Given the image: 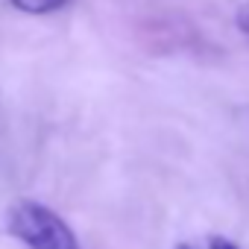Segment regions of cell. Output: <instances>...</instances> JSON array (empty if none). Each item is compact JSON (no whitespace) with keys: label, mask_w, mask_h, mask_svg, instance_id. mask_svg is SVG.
I'll use <instances>...</instances> for the list:
<instances>
[{"label":"cell","mask_w":249,"mask_h":249,"mask_svg":"<svg viewBox=\"0 0 249 249\" xmlns=\"http://www.w3.org/2000/svg\"><path fill=\"white\" fill-rule=\"evenodd\" d=\"M6 226L27 249H82L71 226L41 202H15Z\"/></svg>","instance_id":"obj_1"},{"label":"cell","mask_w":249,"mask_h":249,"mask_svg":"<svg viewBox=\"0 0 249 249\" xmlns=\"http://www.w3.org/2000/svg\"><path fill=\"white\" fill-rule=\"evenodd\" d=\"M12 6L27 15H47L65 6V0H12Z\"/></svg>","instance_id":"obj_2"},{"label":"cell","mask_w":249,"mask_h":249,"mask_svg":"<svg viewBox=\"0 0 249 249\" xmlns=\"http://www.w3.org/2000/svg\"><path fill=\"white\" fill-rule=\"evenodd\" d=\"M234 21H237V27H240V30L249 36V0L237 6V15H234Z\"/></svg>","instance_id":"obj_3"},{"label":"cell","mask_w":249,"mask_h":249,"mask_svg":"<svg viewBox=\"0 0 249 249\" xmlns=\"http://www.w3.org/2000/svg\"><path fill=\"white\" fill-rule=\"evenodd\" d=\"M211 249H237V246L226 237H211Z\"/></svg>","instance_id":"obj_4"}]
</instances>
